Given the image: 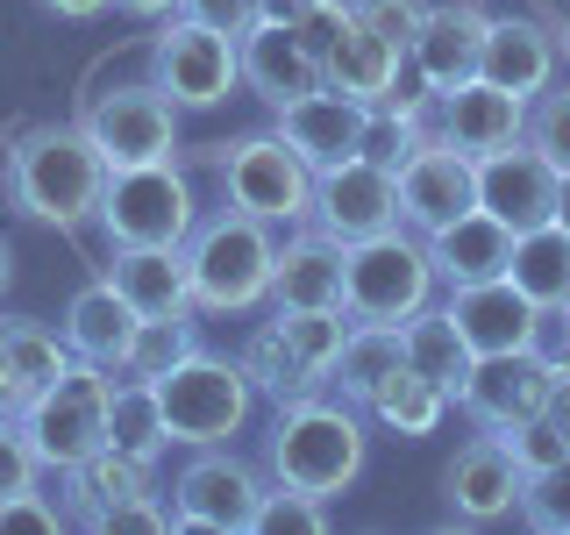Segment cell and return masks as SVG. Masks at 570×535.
Returning <instances> with one entry per match:
<instances>
[{
	"mask_svg": "<svg viewBox=\"0 0 570 535\" xmlns=\"http://www.w3.org/2000/svg\"><path fill=\"white\" fill-rule=\"evenodd\" d=\"M371 415H379L385 428H392V436H406V442H414V436H435V428H442V415H450V392H442L435 379H428V371H414V364H400V371H385V386L379 392H371Z\"/></svg>",
	"mask_w": 570,
	"mask_h": 535,
	"instance_id": "34",
	"label": "cell"
},
{
	"mask_svg": "<svg viewBox=\"0 0 570 535\" xmlns=\"http://www.w3.org/2000/svg\"><path fill=\"white\" fill-rule=\"evenodd\" d=\"M264 464H272V486H299L314 499H335L350 486L356 471H364V421H356V407L343 400H285L272 436H264Z\"/></svg>",
	"mask_w": 570,
	"mask_h": 535,
	"instance_id": "2",
	"label": "cell"
},
{
	"mask_svg": "<svg viewBox=\"0 0 570 535\" xmlns=\"http://www.w3.org/2000/svg\"><path fill=\"white\" fill-rule=\"evenodd\" d=\"M107 250H178L193 236V186L178 178V165H129V172H107L100 207H94Z\"/></svg>",
	"mask_w": 570,
	"mask_h": 535,
	"instance_id": "5",
	"label": "cell"
},
{
	"mask_svg": "<svg viewBox=\"0 0 570 535\" xmlns=\"http://www.w3.org/2000/svg\"><path fill=\"white\" fill-rule=\"evenodd\" d=\"M107 279L136 314H193V272H186V243L178 250H115Z\"/></svg>",
	"mask_w": 570,
	"mask_h": 535,
	"instance_id": "29",
	"label": "cell"
},
{
	"mask_svg": "<svg viewBox=\"0 0 570 535\" xmlns=\"http://www.w3.org/2000/svg\"><path fill=\"white\" fill-rule=\"evenodd\" d=\"M257 499H264V478L249 471L243 457H228L222 442H207L200 457L178 471L171 486V514L178 528H214V535H243L257 528Z\"/></svg>",
	"mask_w": 570,
	"mask_h": 535,
	"instance_id": "12",
	"label": "cell"
},
{
	"mask_svg": "<svg viewBox=\"0 0 570 535\" xmlns=\"http://www.w3.org/2000/svg\"><path fill=\"white\" fill-rule=\"evenodd\" d=\"M243 371H249V386H257L264 400H278V407H285V400H307V392L328 386V379L307 364V357H299L293 335H285V321H264V329L243 343Z\"/></svg>",
	"mask_w": 570,
	"mask_h": 535,
	"instance_id": "31",
	"label": "cell"
},
{
	"mask_svg": "<svg viewBox=\"0 0 570 535\" xmlns=\"http://www.w3.org/2000/svg\"><path fill=\"white\" fill-rule=\"evenodd\" d=\"M400 364H406V335L392 329V321H356L350 314V335L328 364V386H343V400L364 407L371 392L385 386V371H400Z\"/></svg>",
	"mask_w": 570,
	"mask_h": 535,
	"instance_id": "30",
	"label": "cell"
},
{
	"mask_svg": "<svg viewBox=\"0 0 570 535\" xmlns=\"http://www.w3.org/2000/svg\"><path fill=\"white\" fill-rule=\"evenodd\" d=\"M314 8H328V0H257V22H293L299 29Z\"/></svg>",
	"mask_w": 570,
	"mask_h": 535,
	"instance_id": "46",
	"label": "cell"
},
{
	"mask_svg": "<svg viewBox=\"0 0 570 535\" xmlns=\"http://www.w3.org/2000/svg\"><path fill=\"white\" fill-rule=\"evenodd\" d=\"M136 308L115 293V279H94V285H79L71 293V308H65V350L71 357H86V364H107V371H121V357H129L136 343Z\"/></svg>",
	"mask_w": 570,
	"mask_h": 535,
	"instance_id": "25",
	"label": "cell"
},
{
	"mask_svg": "<svg viewBox=\"0 0 570 535\" xmlns=\"http://www.w3.org/2000/svg\"><path fill=\"white\" fill-rule=\"evenodd\" d=\"M178 14L200 29H222V36H243L257 22V0H178Z\"/></svg>",
	"mask_w": 570,
	"mask_h": 535,
	"instance_id": "44",
	"label": "cell"
},
{
	"mask_svg": "<svg viewBox=\"0 0 570 535\" xmlns=\"http://www.w3.org/2000/svg\"><path fill=\"white\" fill-rule=\"evenodd\" d=\"M557 222L570 228V172H563V186H557Z\"/></svg>",
	"mask_w": 570,
	"mask_h": 535,
	"instance_id": "49",
	"label": "cell"
},
{
	"mask_svg": "<svg viewBox=\"0 0 570 535\" xmlns=\"http://www.w3.org/2000/svg\"><path fill=\"white\" fill-rule=\"evenodd\" d=\"M557 58H570V22H563V36H557Z\"/></svg>",
	"mask_w": 570,
	"mask_h": 535,
	"instance_id": "52",
	"label": "cell"
},
{
	"mask_svg": "<svg viewBox=\"0 0 570 535\" xmlns=\"http://www.w3.org/2000/svg\"><path fill=\"white\" fill-rule=\"evenodd\" d=\"M557 329H563V343H570V293L557 300Z\"/></svg>",
	"mask_w": 570,
	"mask_h": 535,
	"instance_id": "51",
	"label": "cell"
},
{
	"mask_svg": "<svg viewBox=\"0 0 570 535\" xmlns=\"http://www.w3.org/2000/svg\"><path fill=\"white\" fill-rule=\"evenodd\" d=\"M79 129L94 136V150L107 157V172L165 165V157H178V107L157 94L150 79H142V86H107V94H94V107L79 115Z\"/></svg>",
	"mask_w": 570,
	"mask_h": 535,
	"instance_id": "11",
	"label": "cell"
},
{
	"mask_svg": "<svg viewBox=\"0 0 570 535\" xmlns=\"http://www.w3.org/2000/svg\"><path fill=\"white\" fill-rule=\"evenodd\" d=\"M299 36L314 43V58H321V86H335V94H350V100H364V107H371V100H385L392 86H400L406 50H392L385 36L350 8V0H328V8H314L307 22H299Z\"/></svg>",
	"mask_w": 570,
	"mask_h": 535,
	"instance_id": "9",
	"label": "cell"
},
{
	"mask_svg": "<svg viewBox=\"0 0 570 535\" xmlns=\"http://www.w3.org/2000/svg\"><path fill=\"white\" fill-rule=\"evenodd\" d=\"M150 386H157V407H165L171 442H186V450H207V442L243 436L249 407H257V386H249L243 357L228 364V357L193 350L186 364H171L165 379H150Z\"/></svg>",
	"mask_w": 570,
	"mask_h": 535,
	"instance_id": "6",
	"label": "cell"
},
{
	"mask_svg": "<svg viewBox=\"0 0 570 535\" xmlns=\"http://www.w3.org/2000/svg\"><path fill=\"white\" fill-rule=\"evenodd\" d=\"M278 136L307 157V172H328L343 157H356V143H364V100L335 94V86H314V94L278 107Z\"/></svg>",
	"mask_w": 570,
	"mask_h": 535,
	"instance_id": "22",
	"label": "cell"
},
{
	"mask_svg": "<svg viewBox=\"0 0 570 535\" xmlns=\"http://www.w3.org/2000/svg\"><path fill=\"white\" fill-rule=\"evenodd\" d=\"M521 457L507 450V436L485 428V436H471L450 464V478H442V493H450V514L463 528H485V522H507V514H521Z\"/></svg>",
	"mask_w": 570,
	"mask_h": 535,
	"instance_id": "18",
	"label": "cell"
},
{
	"mask_svg": "<svg viewBox=\"0 0 570 535\" xmlns=\"http://www.w3.org/2000/svg\"><path fill=\"white\" fill-rule=\"evenodd\" d=\"M36 471H43V464H36L29 457V442H22V428H0V499H8V493H29L36 486Z\"/></svg>",
	"mask_w": 570,
	"mask_h": 535,
	"instance_id": "45",
	"label": "cell"
},
{
	"mask_svg": "<svg viewBox=\"0 0 570 535\" xmlns=\"http://www.w3.org/2000/svg\"><path fill=\"white\" fill-rule=\"evenodd\" d=\"M400 335H406V364H414V371H428V379H435V386L456 400V392H463V379H471V364H478V357H471V343L456 335V321L442 314L435 300H428L421 314H406V321H400Z\"/></svg>",
	"mask_w": 570,
	"mask_h": 535,
	"instance_id": "33",
	"label": "cell"
},
{
	"mask_svg": "<svg viewBox=\"0 0 570 535\" xmlns=\"http://www.w3.org/2000/svg\"><path fill=\"white\" fill-rule=\"evenodd\" d=\"M50 14H65V22H94L100 8H115V0H43Z\"/></svg>",
	"mask_w": 570,
	"mask_h": 535,
	"instance_id": "47",
	"label": "cell"
},
{
	"mask_svg": "<svg viewBox=\"0 0 570 535\" xmlns=\"http://www.w3.org/2000/svg\"><path fill=\"white\" fill-rule=\"evenodd\" d=\"M107 186V157L79 121H36L8 143V201L43 228H86Z\"/></svg>",
	"mask_w": 570,
	"mask_h": 535,
	"instance_id": "1",
	"label": "cell"
},
{
	"mask_svg": "<svg viewBox=\"0 0 570 535\" xmlns=\"http://www.w3.org/2000/svg\"><path fill=\"white\" fill-rule=\"evenodd\" d=\"M428 136H435V129L421 121V100H406L400 86H392L385 100H371V107H364V143H356V157H371V165L400 172Z\"/></svg>",
	"mask_w": 570,
	"mask_h": 535,
	"instance_id": "36",
	"label": "cell"
},
{
	"mask_svg": "<svg viewBox=\"0 0 570 535\" xmlns=\"http://www.w3.org/2000/svg\"><path fill=\"white\" fill-rule=\"evenodd\" d=\"M257 528L264 535H321V528H328V499H314V493H299V486H264Z\"/></svg>",
	"mask_w": 570,
	"mask_h": 535,
	"instance_id": "40",
	"label": "cell"
},
{
	"mask_svg": "<svg viewBox=\"0 0 570 535\" xmlns=\"http://www.w3.org/2000/svg\"><path fill=\"white\" fill-rule=\"evenodd\" d=\"M307 222L343 236V243L379 236V228L400 222V172L371 165V157H343V165L314 172V214Z\"/></svg>",
	"mask_w": 570,
	"mask_h": 535,
	"instance_id": "14",
	"label": "cell"
},
{
	"mask_svg": "<svg viewBox=\"0 0 570 535\" xmlns=\"http://www.w3.org/2000/svg\"><path fill=\"white\" fill-rule=\"evenodd\" d=\"M8 421H14V407H8V400H0V428H8Z\"/></svg>",
	"mask_w": 570,
	"mask_h": 535,
	"instance_id": "53",
	"label": "cell"
},
{
	"mask_svg": "<svg viewBox=\"0 0 570 535\" xmlns=\"http://www.w3.org/2000/svg\"><path fill=\"white\" fill-rule=\"evenodd\" d=\"M343 279H350V243L307 222L299 236L278 243V264H272V308H278V314L343 308Z\"/></svg>",
	"mask_w": 570,
	"mask_h": 535,
	"instance_id": "19",
	"label": "cell"
},
{
	"mask_svg": "<svg viewBox=\"0 0 570 535\" xmlns=\"http://www.w3.org/2000/svg\"><path fill=\"white\" fill-rule=\"evenodd\" d=\"M435 257H428V236H406V222L379 228V236L350 243V279H343V308L356 321H392L400 329L406 314H421L435 300Z\"/></svg>",
	"mask_w": 570,
	"mask_h": 535,
	"instance_id": "7",
	"label": "cell"
},
{
	"mask_svg": "<svg viewBox=\"0 0 570 535\" xmlns=\"http://www.w3.org/2000/svg\"><path fill=\"white\" fill-rule=\"evenodd\" d=\"M150 86L171 107H222L243 86L236 36L200 29V22H186V14H171V22L150 36Z\"/></svg>",
	"mask_w": 570,
	"mask_h": 535,
	"instance_id": "10",
	"label": "cell"
},
{
	"mask_svg": "<svg viewBox=\"0 0 570 535\" xmlns=\"http://www.w3.org/2000/svg\"><path fill=\"white\" fill-rule=\"evenodd\" d=\"M350 8L364 14V22L379 29L392 50H406L421 36V22H428V0H350Z\"/></svg>",
	"mask_w": 570,
	"mask_h": 535,
	"instance_id": "42",
	"label": "cell"
},
{
	"mask_svg": "<svg viewBox=\"0 0 570 535\" xmlns=\"http://www.w3.org/2000/svg\"><path fill=\"white\" fill-rule=\"evenodd\" d=\"M272 222L243 207H222L214 222H193L186 236V272H193V308L200 314H249L272 300Z\"/></svg>",
	"mask_w": 570,
	"mask_h": 535,
	"instance_id": "3",
	"label": "cell"
},
{
	"mask_svg": "<svg viewBox=\"0 0 570 535\" xmlns=\"http://www.w3.org/2000/svg\"><path fill=\"white\" fill-rule=\"evenodd\" d=\"M8 272H14V250H8V236H0V285H8Z\"/></svg>",
	"mask_w": 570,
	"mask_h": 535,
	"instance_id": "50",
	"label": "cell"
},
{
	"mask_svg": "<svg viewBox=\"0 0 570 535\" xmlns=\"http://www.w3.org/2000/svg\"><path fill=\"white\" fill-rule=\"evenodd\" d=\"M507 279L521 285L542 314H557V300L570 293V228L563 222H542V228H521L513 236V264Z\"/></svg>",
	"mask_w": 570,
	"mask_h": 535,
	"instance_id": "32",
	"label": "cell"
},
{
	"mask_svg": "<svg viewBox=\"0 0 570 535\" xmlns=\"http://www.w3.org/2000/svg\"><path fill=\"white\" fill-rule=\"evenodd\" d=\"M107 392H115V379H107V364H86V357H71V371L58 386H43L36 400L14 415V428H22L29 457L43 464V471H71V464H86L94 450H107Z\"/></svg>",
	"mask_w": 570,
	"mask_h": 535,
	"instance_id": "4",
	"label": "cell"
},
{
	"mask_svg": "<svg viewBox=\"0 0 570 535\" xmlns=\"http://www.w3.org/2000/svg\"><path fill=\"white\" fill-rule=\"evenodd\" d=\"M71 522V514L58 507V499H50V493H8V499H0V535H8V528H29V535H58Z\"/></svg>",
	"mask_w": 570,
	"mask_h": 535,
	"instance_id": "43",
	"label": "cell"
},
{
	"mask_svg": "<svg viewBox=\"0 0 570 535\" xmlns=\"http://www.w3.org/2000/svg\"><path fill=\"white\" fill-rule=\"evenodd\" d=\"M521 136H528L557 172H570V79H563V86L549 79L542 94L528 100V129H521Z\"/></svg>",
	"mask_w": 570,
	"mask_h": 535,
	"instance_id": "39",
	"label": "cell"
},
{
	"mask_svg": "<svg viewBox=\"0 0 570 535\" xmlns=\"http://www.w3.org/2000/svg\"><path fill=\"white\" fill-rule=\"evenodd\" d=\"M107 442L142 457V464H157L171 450V428H165V407H157L150 379H121L115 392H107Z\"/></svg>",
	"mask_w": 570,
	"mask_h": 535,
	"instance_id": "35",
	"label": "cell"
},
{
	"mask_svg": "<svg viewBox=\"0 0 570 535\" xmlns=\"http://www.w3.org/2000/svg\"><path fill=\"white\" fill-rule=\"evenodd\" d=\"M549 379H557V357L542 350H499V357H478L471 379H463V415L478 428H521L542 415L549 400Z\"/></svg>",
	"mask_w": 570,
	"mask_h": 535,
	"instance_id": "16",
	"label": "cell"
},
{
	"mask_svg": "<svg viewBox=\"0 0 570 535\" xmlns=\"http://www.w3.org/2000/svg\"><path fill=\"white\" fill-rule=\"evenodd\" d=\"M193 350H200V321H193V314H142L136 343H129V357H121V371H129V379H165V371L186 364Z\"/></svg>",
	"mask_w": 570,
	"mask_h": 535,
	"instance_id": "37",
	"label": "cell"
},
{
	"mask_svg": "<svg viewBox=\"0 0 570 535\" xmlns=\"http://www.w3.org/2000/svg\"><path fill=\"white\" fill-rule=\"evenodd\" d=\"M214 172H222L228 207L257 214V222H307L314 214V172L278 129L222 143V150H214Z\"/></svg>",
	"mask_w": 570,
	"mask_h": 535,
	"instance_id": "8",
	"label": "cell"
},
{
	"mask_svg": "<svg viewBox=\"0 0 570 535\" xmlns=\"http://www.w3.org/2000/svg\"><path fill=\"white\" fill-rule=\"evenodd\" d=\"M478 207V172L471 157L456 150V143L428 136L414 157L400 165V222L414 228V236H435V228H450L456 214Z\"/></svg>",
	"mask_w": 570,
	"mask_h": 535,
	"instance_id": "17",
	"label": "cell"
},
{
	"mask_svg": "<svg viewBox=\"0 0 570 535\" xmlns=\"http://www.w3.org/2000/svg\"><path fill=\"white\" fill-rule=\"evenodd\" d=\"M478 79L499 86V94L534 100L549 79H557V36H542L534 22H485V50H478Z\"/></svg>",
	"mask_w": 570,
	"mask_h": 535,
	"instance_id": "27",
	"label": "cell"
},
{
	"mask_svg": "<svg viewBox=\"0 0 570 535\" xmlns=\"http://www.w3.org/2000/svg\"><path fill=\"white\" fill-rule=\"evenodd\" d=\"M65 371H71L65 335H50L43 321H22V314L0 321V400H8L14 415H22L43 386H58Z\"/></svg>",
	"mask_w": 570,
	"mask_h": 535,
	"instance_id": "28",
	"label": "cell"
},
{
	"mask_svg": "<svg viewBox=\"0 0 570 535\" xmlns=\"http://www.w3.org/2000/svg\"><path fill=\"white\" fill-rule=\"evenodd\" d=\"M521 522L534 535H570V457H557L549 471H528L521 486Z\"/></svg>",
	"mask_w": 570,
	"mask_h": 535,
	"instance_id": "38",
	"label": "cell"
},
{
	"mask_svg": "<svg viewBox=\"0 0 570 535\" xmlns=\"http://www.w3.org/2000/svg\"><path fill=\"white\" fill-rule=\"evenodd\" d=\"M507 436V450L521 457V471H549L557 457H570V436L549 415H534V421H521V428H499Z\"/></svg>",
	"mask_w": 570,
	"mask_h": 535,
	"instance_id": "41",
	"label": "cell"
},
{
	"mask_svg": "<svg viewBox=\"0 0 570 535\" xmlns=\"http://www.w3.org/2000/svg\"><path fill=\"white\" fill-rule=\"evenodd\" d=\"M485 22L492 14H478L471 0H442V8H428L421 36L406 43V65L421 71L428 94H456L463 79H478V50H485Z\"/></svg>",
	"mask_w": 570,
	"mask_h": 535,
	"instance_id": "21",
	"label": "cell"
},
{
	"mask_svg": "<svg viewBox=\"0 0 570 535\" xmlns=\"http://www.w3.org/2000/svg\"><path fill=\"white\" fill-rule=\"evenodd\" d=\"M442 314L456 321V335L471 343V357H499V350H542V308L521 293L513 279H478V285H450Z\"/></svg>",
	"mask_w": 570,
	"mask_h": 535,
	"instance_id": "15",
	"label": "cell"
},
{
	"mask_svg": "<svg viewBox=\"0 0 570 535\" xmlns=\"http://www.w3.org/2000/svg\"><path fill=\"white\" fill-rule=\"evenodd\" d=\"M236 58H243V86L272 107V115L285 100H299V94L321 86V58H314V43L293 22H249L236 36Z\"/></svg>",
	"mask_w": 570,
	"mask_h": 535,
	"instance_id": "20",
	"label": "cell"
},
{
	"mask_svg": "<svg viewBox=\"0 0 570 535\" xmlns=\"http://www.w3.org/2000/svg\"><path fill=\"white\" fill-rule=\"evenodd\" d=\"M150 493H157V464L115 450V442L65 471V514H71L79 528H100L115 507H129V499H150Z\"/></svg>",
	"mask_w": 570,
	"mask_h": 535,
	"instance_id": "23",
	"label": "cell"
},
{
	"mask_svg": "<svg viewBox=\"0 0 570 535\" xmlns=\"http://www.w3.org/2000/svg\"><path fill=\"white\" fill-rule=\"evenodd\" d=\"M442 107V143H456L463 157H485V150H499V143H513L528 129V100L521 94H499V86H485V79H463L456 94H442L435 100Z\"/></svg>",
	"mask_w": 570,
	"mask_h": 535,
	"instance_id": "24",
	"label": "cell"
},
{
	"mask_svg": "<svg viewBox=\"0 0 570 535\" xmlns=\"http://www.w3.org/2000/svg\"><path fill=\"white\" fill-rule=\"evenodd\" d=\"M428 257H435V279H442V285L507 279V264H513V228L499 222V214L471 207V214H456L450 228H435V236H428Z\"/></svg>",
	"mask_w": 570,
	"mask_h": 535,
	"instance_id": "26",
	"label": "cell"
},
{
	"mask_svg": "<svg viewBox=\"0 0 570 535\" xmlns=\"http://www.w3.org/2000/svg\"><path fill=\"white\" fill-rule=\"evenodd\" d=\"M121 14H142V22H157V14H178V0H115Z\"/></svg>",
	"mask_w": 570,
	"mask_h": 535,
	"instance_id": "48",
	"label": "cell"
},
{
	"mask_svg": "<svg viewBox=\"0 0 570 535\" xmlns=\"http://www.w3.org/2000/svg\"><path fill=\"white\" fill-rule=\"evenodd\" d=\"M471 172H478V207L499 214L513 236H521V228L557 222V186H563V172L549 165V157L534 150L528 136H513V143H499V150L471 157Z\"/></svg>",
	"mask_w": 570,
	"mask_h": 535,
	"instance_id": "13",
	"label": "cell"
}]
</instances>
